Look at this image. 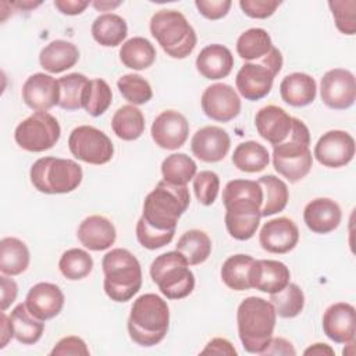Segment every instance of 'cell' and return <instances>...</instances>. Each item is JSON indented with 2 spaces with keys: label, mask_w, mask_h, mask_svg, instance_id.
<instances>
[{
  "label": "cell",
  "mask_w": 356,
  "mask_h": 356,
  "mask_svg": "<svg viewBox=\"0 0 356 356\" xmlns=\"http://www.w3.org/2000/svg\"><path fill=\"white\" fill-rule=\"evenodd\" d=\"M225 227L236 241L250 239L260 224L263 189L257 181L232 179L222 191Z\"/></svg>",
  "instance_id": "1"
},
{
  "label": "cell",
  "mask_w": 356,
  "mask_h": 356,
  "mask_svg": "<svg viewBox=\"0 0 356 356\" xmlns=\"http://www.w3.org/2000/svg\"><path fill=\"white\" fill-rule=\"evenodd\" d=\"M236 323L238 335L245 350L261 355L273 338L277 313L270 300L249 296L238 306Z\"/></svg>",
  "instance_id": "2"
},
{
  "label": "cell",
  "mask_w": 356,
  "mask_h": 356,
  "mask_svg": "<svg viewBox=\"0 0 356 356\" xmlns=\"http://www.w3.org/2000/svg\"><path fill=\"white\" fill-rule=\"evenodd\" d=\"M170 324V310L167 302L156 293H145L135 299L128 317V334L140 346H154L160 343Z\"/></svg>",
  "instance_id": "3"
},
{
  "label": "cell",
  "mask_w": 356,
  "mask_h": 356,
  "mask_svg": "<svg viewBox=\"0 0 356 356\" xmlns=\"http://www.w3.org/2000/svg\"><path fill=\"white\" fill-rule=\"evenodd\" d=\"M104 273V292L114 302H128L142 286V268L139 260L128 250L115 248L102 260Z\"/></svg>",
  "instance_id": "4"
},
{
  "label": "cell",
  "mask_w": 356,
  "mask_h": 356,
  "mask_svg": "<svg viewBox=\"0 0 356 356\" xmlns=\"http://www.w3.org/2000/svg\"><path fill=\"white\" fill-rule=\"evenodd\" d=\"M309 146V128L303 121L292 117V127L288 138L273 149V164L275 171L292 184L305 178L313 165V156Z\"/></svg>",
  "instance_id": "5"
},
{
  "label": "cell",
  "mask_w": 356,
  "mask_h": 356,
  "mask_svg": "<svg viewBox=\"0 0 356 356\" xmlns=\"http://www.w3.org/2000/svg\"><path fill=\"white\" fill-rule=\"evenodd\" d=\"M191 196L186 186L171 185L165 181H160L145 197L142 217L156 229H175L177 222L186 211Z\"/></svg>",
  "instance_id": "6"
},
{
  "label": "cell",
  "mask_w": 356,
  "mask_h": 356,
  "mask_svg": "<svg viewBox=\"0 0 356 356\" xmlns=\"http://www.w3.org/2000/svg\"><path fill=\"white\" fill-rule=\"evenodd\" d=\"M150 33L172 58L188 57L197 42L196 32L177 10H160L150 18Z\"/></svg>",
  "instance_id": "7"
},
{
  "label": "cell",
  "mask_w": 356,
  "mask_h": 356,
  "mask_svg": "<svg viewBox=\"0 0 356 356\" xmlns=\"http://www.w3.org/2000/svg\"><path fill=\"white\" fill-rule=\"evenodd\" d=\"M35 189L47 195L70 193L82 182V168L70 159L42 157L38 159L29 171Z\"/></svg>",
  "instance_id": "8"
},
{
  "label": "cell",
  "mask_w": 356,
  "mask_h": 356,
  "mask_svg": "<svg viewBox=\"0 0 356 356\" xmlns=\"http://www.w3.org/2000/svg\"><path fill=\"white\" fill-rule=\"evenodd\" d=\"M150 277L167 299H184L195 288V275L178 250L157 256L150 264Z\"/></svg>",
  "instance_id": "9"
},
{
  "label": "cell",
  "mask_w": 356,
  "mask_h": 356,
  "mask_svg": "<svg viewBox=\"0 0 356 356\" xmlns=\"http://www.w3.org/2000/svg\"><path fill=\"white\" fill-rule=\"evenodd\" d=\"M282 61L281 51L273 46L260 60L245 63L235 76L239 95L250 102L266 97L273 88L274 78L282 68Z\"/></svg>",
  "instance_id": "10"
},
{
  "label": "cell",
  "mask_w": 356,
  "mask_h": 356,
  "mask_svg": "<svg viewBox=\"0 0 356 356\" xmlns=\"http://www.w3.org/2000/svg\"><path fill=\"white\" fill-rule=\"evenodd\" d=\"M61 128L56 117L47 111H35L21 121L14 132L17 145L32 153L51 149L60 139Z\"/></svg>",
  "instance_id": "11"
},
{
  "label": "cell",
  "mask_w": 356,
  "mask_h": 356,
  "mask_svg": "<svg viewBox=\"0 0 356 356\" xmlns=\"http://www.w3.org/2000/svg\"><path fill=\"white\" fill-rule=\"evenodd\" d=\"M68 147L75 159L95 165L108 163L114 154L111 139L92 125L74 128L68 138Z\"/></svg>",
  "instance_id": "12"
},
{
  "label": "cell",
  "mask_w": 356,
  "mask_h": 356,
  "mask_svg": "<svg viewBox=\"0 0 356 356\" xmlns=\"http://www.w3.org/2000/svg\"><path fill=\"white\" fill-rule=\"evenodd\" d=\"M323 103L332 110H346L356 99V79L349 70L334 68L327 71L320 83Z\"/></svg>",
  "instance_id": "13"
},
{
  "label": "cell",
  "mask_w": 356,
  "mask_h": 356,
  "mask_svg": "<svg viewBox=\"0 0 356 356\" xmlns=\"http://www.w3.org/2000/svg\"><path fill=\"white\" fill-rule=\"evenodd\" d=\"M355 139L350 134L341 129H332L317 140L314 146L316 160L328 168H339L349 164L355 157Z\"/></svg>",
  "instance_id": "14"
},
{
  "label": "cell",
  "mask_w": 356,
  "mask_h": 356,
  "mask_svg": "<svg viewBox=\"0 0 356 356\" xmlns=\"http://www.w3.org/2000/svg\"><path fill=\"white\" fill-rule=\"evenodd\" d=\"M200 103L206 117L218 122H228L241 113L239 95L231 85L222 82L207 86Z\"/></svg>",
  "instance_id": "15"
},
{
  "label": "cell",
  "mask_w": 356,
  "mask_h": 356,
  "mask_svg": "<svg viewBox=\"0 0 356 356\" xmlns=\"http://www.w3.org/2000/svg\"><path fill=\"white\" fill-rule=\"evenodd\" d=\"M150 134L159 147L177 150L188 139L189 122L179 111L164 110L154 118Z\"/></svg>",
  "instance_id": "16"
},
{
  "label": "cell",
  "mask_w": 356,
  "mask_h": 356,
  "mask_svg": "<svg viewBox=\"0 0 356 356\" xmlns=\"http://www.w3.org/2000/svg\"><path fill=\"white\" fill-rule=\"evenodd\" d=\"M299 241L298 225L288 217L268 220L260 229L259 242L268 253L284 254L291 252Z\"/></svg>",
  "instance_id": "17"
},
{
  "label": "cell",
  "mask_w": 356,
  "mask_h": 356,
  "mask_svg": "<svg viewBox=\"0 0 356 356\" xmlns=\"http://www.w3.org/2000/svg\"><path fill=\"white\" fill-rule=\"evenodd\" d=\"M24 103L35 111H47L60 102L58 79L44 72L31 75L22 86Z\"/></svg>",
  "instance_id": "18"
},
{
  "label": "cell",
  "mask_w": 356,
  "mask_h": 356,
  "mask_svg": "<svg viewBox=\"0 0 356 356\" xmlns=\"http://www.w3.org/2000/svg\"><path fill=\"white\" fill-rule=\"evenodd\" d=\"M231 138L228 132L216 125H207L195 132L191 140L193 156L204 163L221 161L229 152Z\"/></svg>",
  "instance_id": "19"
},
{
  "label": "cell",
  "mask_w": 356,
  "mask_h": 356,
  "mask_svg": "<svg viewBox=\"0 0 356 356\" xmlns=\"http://www.w3.org/2000/svg\"><path fill=\"white\" fill-rule=\"evenodd\" d=\"M323 331L337 343L355 342L356 312L350 303L338 302L327 307L323 314Z\"/></svg>",
  "instance_id": "20"
},
{
  "label": "cell",
  "mask_w": 356,
  "mask_h": 356,
  "mask_svg": "<svg viewBox=\"0 0 356 356\" xmlns=\"http://www.w3.org/2000/svg\"><path fill=\"white\" fill-rule=\"evenodd\" d=\"M64 293L58 285L51 282H38L25 298V306L32 316L42 321L56 317L64 306Z\"/></svg>",
  "instance_id": "21"
},
{
  "label": "cell",
  "mask_w": 356,
  "mask_h": 356,
  "mask_svg": "<svg viewBox=\"0 0 356 356\" xmlns=\"http://www.w3.org/2000/svg\"><path fill=\"white\" fill-rule=\"evenodd\" d=\"M289 268L282 261L268 259L253 260L249 273L250 288L266 293L280 292L289 284Z\"/></svg>",
  "instance_id": "22"
},
{
  "label": "cell",
  "mask_w": 356,
  "mask_h": 356,
  "mask_svg": "<svg viewBox=\"0 0 356 356\" xmlns=\"http://www.w3.org/2000/svg\"><path fill=\"white\" fill-rule=\"evenodd\" d=\"M254 125L257 134L275 146L288 138L292 127V117L284 108L268 104L256 113Z\"/></svg>",
  "instance_id": "23"
},
{
  "label": "cell",
  "mask_w": 356,
  "mask_h": 356,
  "mask_svg": "<svg viewBox=\"0 0 356 356\" xmlns=\"http://www.w3.org/2000/svg\"><path fill=\"white\" fill-rule=\"evenodd\" d=\"M306 227L314 234H330L338 228L342 220L339 204L330 197H316L303 210Z\"/></svg>",
  "instance_id": "24"
},
{
  "label": "cell",
  "mask_w": 356,
  "mask_h": 356,
  "mask_svg": "<svg viewBox=\"0 0 356 356\" xmlns=\"http://www.w3.org/2000/svg\"><path fill=\"white\" fill-rule=\"evenodd\" d=\"M76 236L79 242L89 250L100 252L114 245L117 232L113 222L99 214L86 217L78 227Z\"/></svg>",
  "instance_id": "25"
},
{
  "label": "cell",
  "mask_w": 356,
  "mask_h": 356,
  "mask_svg": "<svg viewBox=\"0 0 356 356\" xmlns=\"http://www.w3.org/2000/svg\"><path fill=\"white\" fill-rule=\"evenodd\" d=\"M234 67V56L228 47L213 43L200 50L196 57V68L202 76L210 81L225 78Z\"/></svg>",
  "instance_id": "26"
},
{
  "label": "cell",
  "mask_w": 356,
  "mask_h": 356,
  "mask_svg": "<svg viewBox=\"0 0 356 356\" xmlns=\"http://www.w3.org/2000/svg\"><path fill=\"white\" fill-rule=\"evenodd\" d=\"M280 93L286 104L292 107H305L316 99L317 85L312 75L292 72L281 81Z\"/></svg>",
  "instance_id": "27"
},
{
  "label": "cell",
  "mask_w": 356,
  "mask_h": 356,
  "mask_svg": "<svg viewBox=\"0 0 356 356\" xmlns=\"http://www.w3.org/2000/svg\"><path fill=\"white\" fill-rule=\"evenodd\" d=\"M79 60L78 47L67 40H53L46 44L39 54L42 68L50 74H60L72 68Z\"/></svg>",
  "instance_id": "28"
},
{
  "label": "cell",
  "mask_w": 356,
  "mask_h": 356,
  "mask_svg": "<svg viewBox=\"0 0 356 356\" xmlns=\"http://www.w3.org/2000/svg\"><path fill=\"white\" fill-rule=\"evenodd\" d=\"M29 249L18 238L6 236L0 241V271L8 277L22 274L29 266Z\"/></svg>",
  "instance_id": "29"
},
{
  "label": "cell",
  "mask_w": 356,
  "mask_h": 356,
  "mask_svg": "<svg viewBox=\"0 0 356 356\" xmlns=\"http://www.w3.org/2000/svg\"><path fill=\"white\" fill-rule=\"evenodd\" d=\"M93 39L104 47H115L127 38L128 26L122 17L114 13H106L95 18L90 28Z\"/></svg>",
  "instance_id": "30"
},
{
  "label": "cell",
  "mask_w": 356,
  "mask_h": 356,
  "mask_svg": "<svg viewBox=\"0 0 356 356\" xmlns=\"http://www.w3.org/2000/svg\"><path fill=\"white\" fill-rule=\"evenodd\" d=\"M156 49L154 46L142 36H135L122 43L120 49V60L121 63L131 70H146L156 60Z\"/></svg>",
  "instance_id": "31"
},
{
  "label": "cell",
  "mask_w": 356,
  "mask_h": 356,
  "mask_svg": "<svg viewBox=\"0 0 356 356\" xmlns=\"http://www.w3.org/2000/svg\"><path fill=\"white\" fill-rule=\"evenodd\" d=\"M263 189V204L260 209L261 217H270L282 211L289 200L286 184L275 175H263L257 181Z\"/></svg>",
  "instance_id": "32"
},
{
  "label": "cell",
  "mask_w": 356,
  "mask_h": 356,
  "mask_svg": "<svg viewBox=\"0 0 356 356\" xmlns=\"http://www.w3.org/2000/svg\"><path fill=\"white\" fill-rule=\"evenodd\" d=\"M13 327H14V338L22 345H33L36 343L44 331V323L26 309L25 303L17 305L10 314Z\"/></svg>",
  "instance_id": "33"
},
{
  "label": "cell",
  "mask_w": 356,
  "mask_h": 356,
  "mask_svg": "<svg viewBox=\"0 0 356 356\" xmlns=\"http://www.w3.org/2000/svg\"><path fill=\"white\" fill-rule=\"evenodd\" d=\"M111 128L120 139L136 140L145 132V117L134 104H125L114 113Z\"/></svg>",
  "instance_id": "34"
},
{
  "label": "cell",
  "mask_w": 356,
  "mask_h": 356,
  "mask_svg": "<svg viewBox=\"0 0 356 356\" xmlns=\"http://www.w3.org/2000/svg\"><path fill=\"white\" fill-rule=\"evenodd\" d=\"M175 250L186 259L189 266H197L209 259L211 253V241L204 231L189 229L181 235L175 245Z\"/></svg>",
  "instance_id": "35"
},
{
  "label": "cell",
  "mask_w": 356,
  "mask_h": 356,
  "mask_svg": "<svg viewBox=\"0 0 356 356\" xmlns=\"http://www.w3.org/2000/svg\"><path fill=\"white\" fill-rule=\"evenodd\" d=\"M270 163L267 149L254 140L239 143L232 154V164L243 172H260Z\"/></svg>",
  "instance_id": "36"
},
{
  "label": "cell",
  "mask_w": 356,
  "mask_h": 356,
  "mask_svg": "<svg viewBox=\"0 0 356 356\" xmlns=\"http://www.w3.org/2000/svg\"><path fill=\"white\" fill-rule=\"evenodd\" d=\"M273 49L271 36L263 28H250L236 40V53L248 63L257 61Z\"/></svg>",
  "instance_id": "37"
},
{
  "label": "cell",
  "mask_w": 356,
  "mask_h": 356,
  "mask_svg": "<svg viewBox=\"0 0 356 356\" xmlns=\"http://www.w3.org/2000/svg\"><path fill=\"white\" fill-rule=\"evenodd\" d=\"M253 257L249 254L238 253L229 256L221 267V280L222 282L234 291H248L250 289L249 273L253 263Z\"/></svg>",
  "instance_id": "38"
},
{
  "label": "cell",
  "mask_w": 356,
  "mask_h": 356,
  "mask_svg": "<svg viewBox=\"0 0 356 356\" xmlns=\"http://www.w3.org/2000/svg\"><path fill=\"white\" fill-rule=\"evenodd\" d=\"M196 163L185 153H172L161 163L163 181L178 186H186L196 175Z\"/></svg>",
  "instance_id": "39"
},
{
  "label": "cell",
  "mask_w": 356,
  "mask_h": 356,
  "mask_svg": "<svg viewBox=\"0 0 356 356\" xmlns=\"http://www.w3.org/2000/svg\"><path fill=\"white\" fill-rule=\"evenodd\" d=\"M111 100L113 92L104 79H89L82 97V108H85L89 115L99 117L106 113L111 104Z\"/></svg>",
  "instance_id": "40"
},
{
  "label": "cell",
  "mask_w": 356,
  "mask_h": 356,
  "mask_svg": "<svg viewBox=\"0 0 356 356\" xmlns=\"http://www.w3.org/2000/svg\"><path fill=\"white\" fill-rule=\"evenodd\" d=\"M58 268L67 280L78 281L90 274L93 268V259L86 250L72 248L61 254Z\"/></svg>",
  "instance_id": "41"
},
{
  "label": "cell",
  "mask_w": 356,
  "mask_h": 356,
  "mask_svg": "<svg viewBox=\"0 0 356 356\" xmlns=\"http://www.w3.org/2000/svg\"><path fill=\"white\" fill-rule=\"evenodd\" d=\"M271 305L275 313L282 318H293L300 314L305 306V293L296 284H288L284 289L270 293Z\"/></svg>",
  "instance_id": "42"
},
{
  "label": "cell",
  "mask_w": 356,
  "mask_h": 356,
  "mask_svg": "<svg viewBox=\"0 0 356 356\" xmlns=\"http://www.w3.org/2000/svg\"><path fill=\"white\" fill-rule=\"evenodd\" d=\"M89 79L79 72H72L58 79L60 102L58 106L67 111L82 108V97Z\"/></svg>",
  "instance_id": "43"
},
{
  "label": "cell",
  "mask_w": 356,
  "mask_h": 356,
  "mask_svg": "<svg viewBox=\"0 0 356 356\" xmlns=\"http://www.w3.org/2000/svg\"><path fill=\"white\" fill-rule=\"evenodd\" d=\"M117 88L122 97L134 106H140L147 103L153 90L150 83L138 74H125L117 81Z\"/></svg>",
  "instance_id": "44"
},
{
  "label": "cell",
  "mask_w": 356,
  "mask_h": 356,
  "mask_svg": "<svg viewBox=\"0 0 356 356\" xmlns=\"http://www.w3.org/2000/svg\"><path fill=\"white\" fill-rule=\"evenodd\" d=\"M328 7L332 13L337 29L343 35L356 32V1L355 0H331Z\"/></svg>",
  "instance_id": "45"
},
{
  "label": "cell",
  "mask_w": 356,
  "mask_h": 356,
  "mask_svg": "<svg viewBox=\"0 0 356 356\" xmlns=\"http://www.w3.org/2000/svg\"><path fill=\"white\" fill-rule=\"evenodd\" d=\"M193 191L196 199L203 206H210L216 202L220 191V178L214 171H200L193 177Z\"/></svg>",
  "instance_id": "46"
},
{
  "label": "cell",
  "mask_w": 356,
  "mask_h": 356,
  "mask_svg": "<svg viewBox=\"0 0 356 356\" xmlns=\"http://www.w3.org/2000/svg\"><path fill=\"white\" fill-rule=\"evenodd\" d=\"M174 234H175V229L160 231L150 227L143 220V217H140L136 222V239L143 248L149 250H156L168 245L172 241Z\"/></svg>",
  "instance_id": "47"
},
{
  "label": "cell",
  "mask_w": 356,
  "mask_h": 356,
  "mask_svg": "<svg viewBox=\"0 0 356 356\" xmlns=\"http://www.w3.org/2000/svg\"><path fill=\"white\" fill-rule=\"evenodd\" d=\"M281 1L278 0H241L239 7L250 18L264 19L271 17L275 10L280 7Z\"/></svg>",
  "instance_id": "48"
},
{
  "label": "cell",
  "mask_w": 356,
  "mask_h": 356,
  "mask_svg": "<svg viewBox=\"0 0 356 356\" xmlns=\"http://www.w3.org/2000/svg\"><path fill=\"white\" fill-rule=\"evenodd\" d=\"M51 356H88L89 349L79 337L70 335L61 338L50 352Z\"/></svg>",
  "instance_id": "49"
},
{
  "label": "cell",
  "mask_w": 356,
  "mask_h": 356,
  "mask_svg": "<svg viewBox=\"0 0 356 356\" xmlns=\"http://www.w3.org/2000/svg\"><path fill=\"white\" fill-rule=\"evenodd\" d=\"M195 6L204 18L216 21L228 14L232 3L229 0H196Z\"/></svg>",
  "instance_id": "50"
},
{
  "label": "cell",
  "mask_w": 356,
  "mask_h": 356,
  "mask_svg": "<svg viewBox=\"0 0 356 356\" xmlns=\"http://www.w3.org/2000/svg\"><path fill=\"white\" fill-rule=\"evenodd\" d=\"M1 282V312H6L17 299L18 295V285L13 278H8V275L3 274L0 277Z\"/></svg>",
  "instance_id": "51"
},
{
  "label": "cell",
  "mask_w": 356,
  "mask_h": 356,
  "mask_svg": "<svg viewBox=\"0 0 356 356\" xmlns=\"http://www.w3.org/2000/svg\"><path fill=\"white\" fill-rule=\"evenodd\" d=\"M200 355H228L236 356L238 352L234 345L225 338H213L207 342L206 348L200 352Z\"/></svg>",
  "instance_id": "52"
},
{
  "label": "cell",
  "mask_w": 356,
  "mask_h": 356,
  "mask_svg": "<svg viewBox=\"0 0 356 356\" xmlns=\"http://www.w3.org/2000/svg\"><path fill=\"white\" fill-rule=\"evenodd\" d=\"M263 356L267 355H284V356H293L296 355V350L293 348V345L286 341L285 338L277 337V338H271V341L268 342V346L264 349V352L261 353Z\"/></svg>",
  "instance_id": "53"
},
{
  "label": "cell",
  "mask_w": 356,
  "mask_h": 356,
  "mask_svg": "<svg viewBox=\"0 0 356 356\" xmlns=\"http://www.w3.org/2000/svg\"><path fill=\"white\" fill-rule=\"evenodd\" d=\"M88 6L89 1L85 0H54V7L65 15L82 14Z\"/></svg>",
  "instance_id": "54"
},
{
  "label": "cell",
  "mask_w": 356,
  "mask_h": 356,
  "mask_svg": "<svg viewBox=\"0 0 356 356\" xmlns=\"http://www.w3.org/2000/svg\"><path fill=\"white\" fill-rule=\"evenodd\" d=\"M0 325H1V335H0V348H6L7 343L14 338V327L11 318L1 312L0 314Z\"/></svg>",
  "instance_id": "55"
},
{
  "label": "cell",
  "mask_w": 356,
  "mask_h": 356,
  "mask_svg": "<svg viewBox=\"0 0 356 356\" xmlns=\"http://www.w3.org/2000/svg\"><path fill=\"white\" fill-rule=\"evenodd\" d=\"M305 355H318V356H324V355H327V356H334L335 355V352H334V349L330 346V345H327V343H314V345H312L310 348H307L305 352H303Z\"/></svg>",
  "instance_id": "56"
},
{
  "label": "cell",
  "mask_w": 356,
  "mask_h": 356,
  "mask_svg": "<svg viewBox=\"0 0 356 356\" xmlns=\"http://www.w3.org/2000/svg\"><path fill=\"white\" fill-rule=\"evenodd\" d=\"M92 4L99 11H111L113 8L121 6V1H106V0H102V1H93Z\"/></svg>",
  "instance_id": "57"
},
{
  "label": "cell",
  "mask_w": 356,
  "mask_h": 356,
  "mask_svg": "<svg viewBox=\"0 0 356 356\" xmlns=\"http://www.w3.org/2000/svg\"><path fill=\"white\" fill-rule=\"evenodd\" d=\"M39 4H40V3H31V1H29V3H28V1H26V3H14V6H15V7H19V8H35V7L39 6Z\"/></svg>",
  "instance_id": "58"
}]
</instances>
